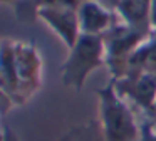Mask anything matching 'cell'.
Here are the masks:
<instances>
[{"mask_svg":"<svg viewBox=\"0 0 156 141\" xmlns=\"http://www.w3.org/2000/svg\"><path fill=\"white\" fill-rule=\"evenodd\" d=\"M61 141H94V134H87L86 128H81V129H74L67 133Z\"/></svg>","mask_w":156,"mask_h":141,"instance_id":"52a82bcc","label":"cell"},{"mask_svg":"<svg viewBox=\"0 0 156 141\" xmlns=\"http://www.w3.org/2000/svg\"><path fill=\"white\" fill-rule=\"evenodd\" d=\"M14 106H15L14 99H12V97L9 96V94L5 92L4 89H2V86H0V116L7 114Z\"/></svg>","mask_w":156,"mask_h":141,"instance_id":"ba28073f","label":"cell"},{"mask_svg":"<svg viewBox=\"0 0 156 141\" xmlns=\"http://www.w3.org/2000/svg\"><path fill=\"white\" fill-rule=\"evenodd\" d=\"M7 2H19V0H0V3H7Z\"/></svg>","mask_w":156,"mask_h":141,"instance_id":"9c48e42d","label":"cell"},{"mask_svg":"<svg viewBox=\"0 0 156 141\" xmlns=\"http://www.w3.org/2000/svg\"><path fill=\"white\" fill-rule=\"evenodd\" d=\"M99 64V42L91 35L77 39L62 69V81L66 86L81 87L86 76Z\"/></svg>","mask_w":156,"mask_h":141,"instance_id":"7a4b0ae2","label":"cell"},{"mask_svg":"<svg viewBox=\"0 0 156 141\" xmlns=\"http://www.w3.org/2000/svg\"><path fill=\"white\" fill-rule=\"evenodd\" d=\"M102 116L106 126V139L108 141H133L136 129L129 114L122 109L116 99L102 97Z\"/></svg>","mask_w":156,"mask_h":141,"instance_id":"277c9868","label":"cell"},{"mask_svg":"<svg viewBox=\"0 0 156 141\" xmlns=\"http://www.w3.org/2000/svg\"><path fill=\"white\" fill-rule=\"evenodd\" d=\"M0 86L14 99L15 106H20V103H19V81L17 70H15L14 40L9 39L0 40Z\"/></svg>","mask_w":156,"mask_h":141,"instance_id":"5b68a950","label":"cell"},{"mask_svg":"<svg viewBox=\"0 0 156 141\" xmlns=\"http://www.w3.org/2000/svg\"><path fill=\"white\" fill-rule=\"evenodd\" d=\"M14 54L19 81V103L24 104L41 86L42 60L39 50L24 40H14Z\"/></svg>","mask_w":156,"mask_h":141,"instance_id":"6da1fadb","label":"cell"},{"mask_svg":"<svg viewBox=\"0 0 156 141\" xmlns=\"http://www.w3.org/2000/svg\"><path fill=\"white\" fill-rule=\"evenodd\" d=\"M4 139V131H0V141Z\"/></svg>","mask_w":156,"mask_h":141,"instance_id":"30bf717a","label":"cell"},{"mask_svg":"<svg viewBox=\"0 0 156 141\" xmlns=\"http://www.w3.org/2000/svg\"><path fill=\"white\" fill-rule=\"evenodd\" d=\"M35 17L44 20L67 47H74L77 42V25L79 20L71 7H41L35 12Z\"/></svg>","mask_w":156,"mask_h":141,"instance_id":"3957f363","label":"cell"},{"mask_svg":"<svg viewBox=\"0 0 156 141\" xmlns=\"http://www.w3.org/2000/svg\"><path fill=\"white\" fill-rule=\"evenodd\" d=\"M104 13L99 12L98 7L91 5V3H86V5H82L81 9V13H79V25L82 27V30L84 32H94V30H99L102 29V25H104Z\"/></svg>","mask_w":156,"mask_h":141,"instance_id":"8992f818","label":"cell"}]
</instances>
